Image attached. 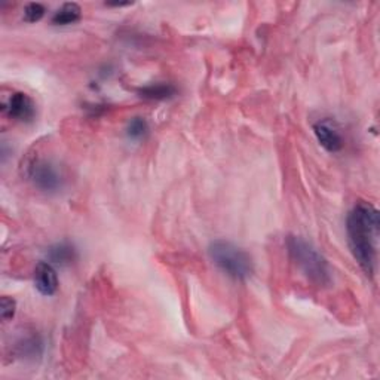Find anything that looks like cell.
<instances>
[{
	"mask_svg": "<svg viewBox=\"0 0 380 380\" xmlns=\"http://www.w3.org/2000/svg\"><path fill=\"white\" fill-rule=\"evenodd\" d=\"M208 256L220 271L235 281H247L254 272L253 258L245 249L231 241H213L208 247Z\"/></svg>",
	"mask_w": 380,
	"mask_h": 380,
	"instance_id": "cell-3",
	"label": "cell"
},
{
	"mask_svg": "<svg viewBox=\"0 0 380 380\" xmlns=\"http://www.w3.org/2000/svg\"><path fill=\"white\" fill-rule=\"evenodd\" d=\"M17 312V302L12 297L3 296L2 300H0V314H2L3 321H11V319L15 316Z\"/></svg>",
	"mask_w": 380,
	"mask_h": 380,
	"instance_id": "cell-14",
	"label": "cell"
},
{
	"mask_svg": "<svg viewBox=\"0 0 380 380\" xmlns=\"http://www.w3.org/2000/svg\"><path fill=\"white\" fill-rule=\"evenodd\" d=\"M26 175L32 184L45 193H57L63 187V175L57 165L44 158H36L26 168Z\"/></svg>",
	"mask_w": 380,
	"mask_h": 380,
	"instance_id": "cell-4",
	"label": "cell"
},
{
	"mask_svg": "<svg viewBox=\"0 0 380 380\" xmlns=\"http://www.w3.org/2000/svg\"><path fill=\"white\" fill-rule=\"evenodd\" d=\"M107 6H116V8H119V6H128V5H131V2H124V3H106Z\"/></svg>",
	"mask_w": 380,
	"mask_h": 380,
	"instance_id": "cell-15",
	"label": "cell"
},
{
	"mask_svg": "<svg viewBox=\"0 0 380 380\" xmlns=\"http://www.w3.org/2000/svg\"><path fill=\"white\" fill-rule=\"evenodd\" d=\"M126 137L133 142H142L149 134V124L144 117L135 116L126 125Z\"/></svg>",
	"mask_w": 380,
	"mask_h": 380,
	"instance_id": "cell-11",
	"label": "cell"
},
{
	"mask_svg": "<svg viewBox=\"0 0 380 380\" xmlns=\"http://www.w3.org/2000/svg\"><path fill=\"white\" fill-rule=\"evenodd\" d=\"M48 258L49 262L58 265V266H68L73 262H76L77 258V251L73 244H70L67 241L63 243H57L48 248Z\"/></svg>",
	"mask_w": 380,
	"mask_h": 380,
	"instance_id": "cell-9",
	"label": "cell"
},
{
	"mask_svg": "<svg viewBox=\"0 0 380 380\" xmlns=\"http://www.w3.org/2000/svg\"><path fill=\"white\" fill-rule=\"evenodd\" d=\"M3 112L17 122L28 124L36 117V104L26 93H14L3 104Z\"/></svg>",
	"mask_w": 380,
	"mask_h": 380,
	"instance_id": "cell-5",
	"label": "cell"
},
{
	"mask_svg": "<svg viewBox=\"0 0 380 380\" xmlns=\"http://www.w3.org/2000/svg\"><path fill=\"white\" fill-rule=\"evenodd\" d=\"M35 287L42 296H54L58 292V275L53 263L41 262L35 267Z\"/></svg>",
	"mask_w": 380,
	"mask_h": 380,
	"instance_id": "cell-7",
	"label": "cell"
},
{
	"mask_svg": "<svg viewBox=\"0 0 380 380\" xmlns=\"http://www.w3.org/2000/svg\"><path fill=\"white\" fill-rule=\"evenodd\" d=\"M287 251L293 263L300 269L307 281L316 287H328L333 283L332 266L318 249L305 238L289 235L287 238Z\"/></svg>",
	"mask_w": 380,
	"mask_h": 380,
	"instance_id": "cell-2",
	"label": "cell"
},
{
	"mask_svg": "<svg viewBox=\"0 0 380 380\" xmlns=\"http://www.w3.org/2000/svg\"><path fill=\"white\" fill-rule=\"evenodd\" d=\"M45 12H46V9L42 3L32 2V3L26 5L23 18H24L26 23H37V21H41V19L45 17Z\"/></svg>",
	"mask_w": 380,
	"mask_h": 380,
	"instance_id": "cell-13",
	"label": "cell"
},
{
	"mask_svg": "<svg viewBox=\"0 0 380 380\" xmlns=\"http://www.w3.org/2000/svg\"><path fill=\"white\" fill-rule=\"evenodd\" d=\"M18 352L26 358H36L42 354V342L35 336L27 337L18 345Z\"/></svg>",
	"mask_w": 380,
	"mask_h": 380,
	"instance_id": "cell-12",
	"label": "cell"
},
{
	"mask_svg": "<svg viewBox=\"0 0 380 380\" xmlns=\"http://www.w3.org/2000/svg\"><path fill=\"white\" fill-rule=\"evenodd\" d=\"M348 244L361 271L373 278L377 265L380 235V217L377 208L365 201H359L348 214Z\"/></svg>",
	"mask_w": 380,
	"mask_h": 380,
	"instance_id": "cell-1",
	"label": "cell"
},
{
	"mask_svg": "<svg viewBox=\"0 0 380 380\" xmlns=\"http://www.w3.org/2000/svg\"><path fill=\"white\" fill-rule=\"evenodd\" d=\"M82 18V8L75 2L64 3L53 17L54 26H70L77 21H81Z\"/></svg>",
	"mask_w": 380,
	"mask_h": 380,
	"instance_id": "cell-10",
	"label": "cell"
},
{
	"mask_svg": "<svg viewBox=\"0 0 380 380\" xmlns=\"http://www.w3.org/2000/svg\"><path fill=\"white\" fill-rule=\"evenodd\" d=\"M138 97H142L149 102H165L177 95V88L173 84L156 82L137 89Z\"/></svg>",
	"mask_w": 380,
	"mask_h": 380,
	"instance_id": "cell-8",
	"label": "cell"
},
{
	"mask_svg": "<svg viewBox=\"0 0 380 380\" xmlns=\"http://www.w3.org/2000/svg\"><path fill=\"white\" fill-rule=\"evenodd\" d=\"M314 133L318 140V143L321 144L327 152L337 153L343 149V137L340 134L339 128L328 119H323L318 121L314 125Z\"/></svg>",
	"mask_w": 380,
	"mask_h": 380,
	"instance_id": "cell-6",
	"label": "cell"
}]
</instances>
